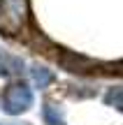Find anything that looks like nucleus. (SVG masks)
I'll return each mask as SVG.
<instances>
[{
  "label": "nucleus",
  "mask_w": 123,
  "mask_h": 125,
  "mask_svg": "<svg viewBox=\"0 0 123 125\" xmlns=\"http://www.w3.org/2000/svg\"><path fill=\"white\" fill-rule=\"evenodd\" d=\"M0 125H21V123H0Z\"/></svg>",
  "instance_id": "0eeeda50"
},
{
  "label": "nucleus",
  "mask_w": 123,
  "mask_h": 125,
  "mask_svg": "<svg viewBox=\"0 0 123 125\" xmlns=\"http://www.w3.org/2000/svg\"><path fill=\"white\" fill-rule=\"evenodd\" d=\"M30 74H33V81H35L37 88H49V86L54 83V72L46 70V67H42V65H33Z\"/></svg>",
  "instance_id": "20e7f679"
},
{
  "label": "nucleus",
  "mask_w": 123,
  "mask_h": 125,
  "mask_svg": "<svg viewBox=\"0 0 123 125\" xmlns=\"http://www.w3.org/2000/svg\"><path fill=\"white\" fill-rule=\"evenodd\" d=\"M2 107L7 114L16 116V114H23L26 109L33 107V90L28 88L23 81H16L12 83L7 90H5V97H2Z\"/></svg>",
  "instance_id": "f03ea898"
},
{
  "label": "nucleus",
  "mask_w": 123,
  "mask_h": 125,
  "mask_svg": "<svg viewBox=\"0 0 123 125\" xmlns=\"http://www.w3.org/2000/svg\"><path fill=\"white\" fill-rule=\"evenodd\" d=\"M42 118H44L46 125H65V118L60 116V111L51 104H44L42 107Z\"/></svg>",
  "instance_id": "423d86ee"
},
{
  "label": "nucleus",
  "mask_w": 123,
  "mask_h": 125,
  "mask_svg": "<svg viewBox=\"0 0 123 125\" xmlns=\"http://www.w3.org/2000/svg\"><path fill=\"white\" fill-rule=\"evenodd\" d=\"M105 104H107V107H114L116 111L123 114V86H114V88L107 90V95H105Z\"/></svg>",
  "instance_id": "39448f33"
},
{
  "label": "nucleus",
  "mask_w": 123,
  "mask_h": 125,
  "mask_svg": "<svg viewBox=\"0 0 123 125\" xmlns=\"http://www.w3.org/2000/svg\"><path fill=\"white\" fill-rule=\"evenodd\" d=\"M28 23V0H0V30L19 35Z\"/></svg>",
  "instance_id": "f257e3e1"
},
{
  "label": "nucleus",
  "mask_w": 123,
  "mask_h": 125,
  "mask_svg": "<svg viewBox=\"0 0 123 125\" xmlns=\"http://www.w3.org/2000/svg\"><path fill=\"white\" fill-rule=\"evenodd\" d=\"M23 60L7 51H0V76H19L23 74Z\"/></svg>",
  "instance_id": "7ed1b4c3"
}]
</instances>
